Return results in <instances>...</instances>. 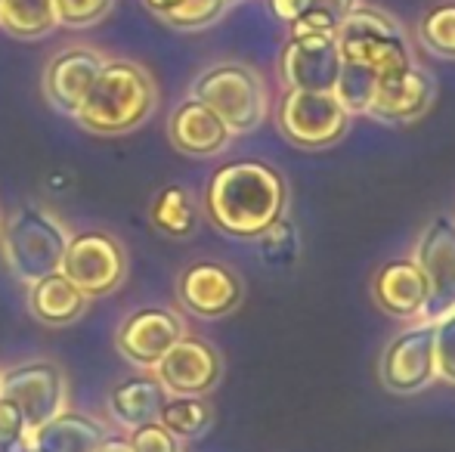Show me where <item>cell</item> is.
Instances as JSON below:
<instances>
[{"label":"cell","mask_w":455,"mask_h":452,"mask_svg":"<svg viewBox=\"0 0 455 452\" xmlns=\"http://www.w3.org/2000/svg\"><path fill=\"white\" fill-rule=\"evenodd\" d=\"M288 202L285 180L264 162H229L217 168L204 189V214L220 233L260 239L282 220Z\"/></svg>","instance_id":"obj_1"},{"label":"cell","mask_w":455,"mask_h":452,"mask_svg":"<svg viewBox=\"0 0 455 452\" xmlns=\"http://www.w3.org/2000/svg\"><path fill=\"white\" fill-rule=\"evenodd\" d=\"M156 103L158 93L152 75L131 59H112L96 75L75 118L96 137H121L143 127L156 112Z\"/></svg>","instance_id":"obj_2"},{"label":"cell","mask_w":455,"mask_h":452,"mask_svg":"<svg viewBox=\"0 0 455 452\" xmlns=\"http://www.w3.org/2000/svg\"><path fill=\"white\" fill-rule=\"evenodd\" d=\"M68 239H72V233L66 229V224L41 205L16 208L0 233L6 266L25 289L41 282L50 273H60Z\"/></svg>","instance_id":"obj_3"},{"label":"cell","mask_w":455,"mask_h":452,"mask_svg":"<svg viewBox=\"0 0 455 452\" xmlns=\"http://www.w3.org/2000/svg\"><path fill=\"white\" fill-rule=\"evenodd\" d=\"M192 99L204 103L208 109L220 115L229 133H251L264 124L270 99L267 87L254 68L242 62H220L202 72L192 84Z\"/></svg>","instance_id":"obj_4"},{"label":"cell","mask_w":455,"mask_h":452,"mask_svg":"<svg viewBox=\"0 0 455 452\" xmlns=\"http://www.w3.org/2000/svg\"><path fill=\"white\" fill-rule=\"evenodd\" d=\"M335 44L341 62H356V66L371 68L378 78L412 66V53H409L406 37L396 28V22L384 12L369 10V6H354L338 22Z\"/></svg>","instance_id":"obj_5"},{"label":"cell","mask_w":455,"mask_h":452,"mask_svg":"<svg viewBox=\"0 0 455 452\" xmlns=\"http://www.w3.org/2000/svg\"><path fill=\"white\" fill-rule=\"evenodd\" d=\"M0 397L10 400L25 418L28 440L37 428L68 409V381L60 362L28 360L0 375Z\"/></svg>","instance_id":"obj_6"},{"label":"cell","mask_w":455,"mask_h":452,"mask_svg":"<svg viewBox=\"0 0 455 452\" xmlns=\"http://www.w3.org/2000/svg\"><path fill=\"white\" fill-rule=\"evenodd\" d=\"M60 273L75 289L84 291L91 301L93 297H106L127 276L124 245L112 233H102V229L75 233L66 245V254H62Z\"/></svg>","instance_id":"obj_7"},{"label":"cell","mask_w":455,"mask_h":452,"mask_svg":"<svg viewBox=\"0 0 455 452\" xmlns=\"http://www.w3.org/2000/svg\"><path fill=\"white\" fill-rule=\"evenodd\" d=\"M350 124V112L331 91H285L279 103V127L294 146L325 149L338 143Z\"/></svg>","instance_id":"obj_8"},{"label":"cell","mask_w":455,"mask_h":452,"mask_svg":"<svg viewBox=\"0 0 455 452\" xmlns=\"http://www.w3.org/2000/svg\"><path fill=\"white\" fill-rule=\"evenodd\" d=\"M381 381L394 393H419L440 378L437 372V344H434V322L415 320L403 329L381 353Z\"/></svg>","instance_id":"obj_9"},{"label":"cell","mask_w":455,"mask_h":452,"mask_svg":"<svg viewBox=\"0 0 455 452\" xmlns=\"http://www.w3.org/2000/svg\"><path fill=\"white\" fill-rule=\"evenodd\" d=\"M412 260L427 282V304L421 320L437 322L440 316L455 310V218L440 214L421 229Z\"/></svg>","instance_id":"obj_10"},{"label":"cell","mask_w":455,"mask_h":452,"mask_svg":"<svg viewBox=\"0 0 455 452\" xmlns=\"http://www.w3.org/2000/svg\"><path fill=\"white\" fill-rule=\"evenodd\" d=\"M186 335V322L171 307H137L127 313L115 335V347L137 369H156V362Z\"/></svg>","instance_id":"obj_11"},{"label":"cell","mask_w":455,"mask_h":452,"mask_svg":"<svg viewBox=\"0 0 455 452\" xmlns=\"http://www.w3.org/2000/svg\"><path fill=\"white\" fill-rule=\"evenodd\" d=\"M168 393H183V397H208L223 375V360L214 350V344L183 335L162 360L152 369Z\"/></svg>","instance_id":"obj_12"},{"label":"cell","mask_w":455,"mask_h":452,"mask_svg":"<svg viewBox=\"0 0 455 452\" xmlns=\"http://www.w3.org/2000/svg\"><path fill=\"white\" fill-rule=\"evenodd\" d=\"M242 279L235 270L217 260H198V264L186 266L177 279V297L192 316L202 320H220V316L233 313L242 304Z\"/></svg>","instance_id":"obj_13"},{"label":"cell","mask_w":455,"mask_h":452,"mask_svg":"<svg viewBox=\"0 0 455 452\" xmlns=\"http://www.w3.org/2000/svg\"><path fill=\"white\" fill-rule=\"evenodd\" d=\"M279 68L288 91H335L341 72L335 35L291 37L282 50Z\"/></svg>","instance_id":"obj_14"},{"label":"cell","mask_w":455,"mask_h":452,"mask_svg":"<svg viewBox=\"0 0 455 452\" xmlns=\"http://www.w3.org/2000/svg\"><path fill=\"white\" fill-rule=\"evenodd\" d=\"M102 66H106V59L91 47H68L56 53L44 68V97H47V103L62 115H75L91 93Z\"/></svg>","instance_id":"obj_15"},{"label":"cell","mask_w":455,"mask_h":452,"mask_svg":"<svg viewBox=\"0 0 455 452\" xmlns=\"http://www.w3.org/2000/svg\"><path fill=\"white\" fill-rule=\"evenodd\" d=\"M434 97H437V84L431 81V75L409 66L403 72L378 78L369 115H375L378 121H412L431 109Z\"/></svg>","instance_id":"obj_16"},{"label":"cell","mask_w":455,"mask_h":452,"mask_svg":"<svg viewBox=\"0 0 455 452\" xmlns=\"http://www.w3.org/2000/svg\"><path fill=\"white\" fill-rule=\"evenodd\" d=\"M168 137L174 143L177 152L189 158H211L217 152L227 149V143L233 139L229 127L220 121V115L214 109H208L198 99H186L171 112L168 121Z\"/></svg>","instance_id":"obj_17"},{"label":"cell","mask_w":455,"mask_h":452,"mask_svg":"<svg viewBox=\"0 0 455 452\" xmlns=\"http://www.w3.org/2000/svg\"><path fill=\"white\" fill-rule=\"evenodd\" d=\"M375 304L396 320H421L427 304V282L412 258L387 260L371 282Z\"/></svg>","instance_id":"obj_18"},{"label":"cell","mask_w":455,"mask_h":452,"mask_svg":"<svg viewBox=\"0 0 455 452\" xmlns=\"http://www.w3.org/2000/svg\"><path fill=\"white\" fill-rule=\"evenodd\" d=\"M164 400H168V391H164L162 381L156 375H140V378H127L112 387L108 416L124 431H133L146 422H158Z\"/></svg>","instance_id":"obj_19"},{"label":"cell","mask_w":455,"mask_h":452,"mask_svg":"<svg viewBox=\"0 0 455 452\" xmlns=\"http://www.w3.org/2000/svg\"><path fill=\"white\" fill-rule=\"evenodd\" d=\"M91 297L78 291L62 273H50L41 282L28 285V310L44 326H72L84 316Z\"/></svg>","instance_id":"obj_20"},{"label":"cell","mask_w":455,"mask_h":452,"mask_svg":"<svg viewBox=\"0 0 455 452\" xmlns=\"http://www.w3.org/2000/svg\"><path fill=\"white\" fill-rule=\"evenodd\" d=\"M102 440H106L102 422L84 412L62 409L44 428H37L28 443L41 452H96Z\"/></svg>","instance_id":"obj_21"},{"label":"cell","mask_w":455,"mask_h":452,"mask_svg":"<svg viewBox=\"0 0 455 452\" xmlns=\"http://www.w3.org/2000/svg\"><path fill=\"white\" fill-rule=\"evenodd\" d=\"M149 220L158 233L174 235V239H186V235L196 233L198 226V208L192 193L180 183H168L156 193L149 208Z\"/></svg>","instance_id":"obj_22"},{"label":"cell","mask_w":455,"mask_h":452,"mask_svg":"<svg viewBox=\"0 0 455 452\" xmlns=\"http://www.w3.org/2000/svg\"><path fill=\"white\" fill-rule=\"evenodd\" d=\"M0 25L12 37L37 41L56 28V6L53 0H0Z\"/></svg>","instance_id":"obj_23"},{"label":"cell","mask_w":455,"mask_h":452,"mask_svg":"<svg viewBox=\"0 0 455 452\" xmlns=\"http://www.w3.org/2000/svg\"><path fill=\"white\" fill-rule=\"evenodd\" d=\"M158 422H162L174 437L189 440V437H202L204 431L214 424V406L208 403V397H183V393H168Z\"/></svg>","instance_id":"obj_24"},{"label":"cell","mask_w":455,"mask_h":452,"mask_svg":"<svg viewBox=\"0 0 455 452\" xmlns=\"http://www.w3.org/2000/svg\"><path fill=\"white\" fill-rule=\"evenodd\" d=\"M378 87V75L365 66H356V62H341V72H338L335 81V97L338 103L344 106L350 115H369L371 97H375Z\"/></svg>","instance_id":"obj_25"},{"label":"cell","mask_w":455,"mask_h":452,"mask_svg":"<svg viewBox=\"0 0 455 452\" xmlns=\"http://www.w3.org/2000/svg\"><path fill=\"white\" fill-rule=\"evenodd\" d=\"M419 37L431 53L455 59V4L431 10L419 25Z\"/></svg>","instance_id":"obj_26"},{"label":"cell","mask_w":455,"mask_h":452,"mask_svg":"<svg viewBox=\"0 0 455 452\" xmlns=\"http://www.w3.org/2000/svg\"><path fill=\"white\" fill-rule=\"evenodd\" d=\"M227 0H183L177 10H171L168 16H162L171 28H180V31H196L204 28V25L217 22V19L227 12Z\"/></svg>","instance_id":"obj_27"},{"label":"cell","mask_w":455,"mask_h":452,"mask_svg":"<svg viewBox=\"0 0 455 452\" xmlns=\"http://www.w3.org/2000/svg\"><path fill=\"white\" fill-rule=\"evenodd\" d=\"M56 6V22L66 28H91V25L102 22L115 0H53Z\"/></svg>","instance_id":"obj_28"},{"label":"cell","mask_w":455,"mask_h":452,"mask_svg":"<svg viewBox=\"0 0 455 452\" xmlns=\"http://www.w3.org/2000/svg\"><path fill=\"white\" fill-rule=\"evenodd\" d=\"M127 443L133 452H183V440L171 434L162 422H146L127 431Z\"/></svg>","instance_id":"obj_29"},{"label":"cell","mask_w":455,"mask_h":452,"mask_svg":"<svg viewBox=\"0 0 455 452\" xmlns=\"http://www.w3.org/2000/svg\"><path fill=\"white\" fill-rule=\"evenodd\" d=\"M434 344H437L440 378L455 385V310L434 322Z\"/></svg>","instance_id":"obj_30"},{"label":"cell","mask_w":455,"mask_h":452,"mask_svg":"<svg viewBox=\"0 0 455 452\" xmlns=\"http://www.w3.org/2000/svg\"><path fill=\"white\" fill-rule=\"evenodd\" d=\"M0 443L4 447H22V443H28V428H25L22 412L4 397H0Z\"/></svg>","instance_id":"obj_31"},{"label":"cell","mask_w":455,"mask_h":452,"mask_svg":"<svg viewBox=\"0 0 455 452\" xmlns=\"http://www.w3.org/2000/svg\"><path fill=\"white\" fill-rule=\"evenodd\" d=\"M354 6H356V0H310V10L325 12V16H329L335 25L341 22V19L347 16Z\"/></svg>","instance_id":"obj_32"},{"label":"cell","mask_w":455,"mask_h":452,"mask_svg":"<svg viewBox=\"0 0 455 452\" xmlns=\"http://www.w3.org/2000/svg\"><path fill=\"white\" fill-rule=\"evenodd\" d=\"M270 10L282 19V22L291 25L294 19L300 16V12L310 10V0H270Z\"/></svg>","instance_id":"obj_33"},{"label":"cell","mask_w":455,"mask_h":452,"mask_svg":"<svg viewBox=\"0 0 455 452\" xmlns=\"http://www.w3.org/2000/svg\"><path fill=\"white\" fill-rule=\"evenodd\" d=\"M96 452H133V449H131V443H127V437L106 434V440L100 443V449H96Z\"/></svg>","instance_id":"obj_34"},{"label":"cell","mask_w":455,"mask_h":452,"mask_svg":"<svg viewBox=\"0 0 455 452\" xmlns=\"http://www.w3.org/2000/svg\"><path fill=\"white\" fill-rule=\"evenodd\" d=\"M146 6H149L156 16H168L171 10H177V6L183 4V0H143Z\"/></svg>","instance_id":"obj_35"},{"label":"cell","mask_w":455,"mask_h":452,"mask_svg":"<svg viewBox=\"0 0 455 452\" xmlns=\"http://www.w3.org/2000/svg\"><path fill=\"white\" fill-rule=\"evenodd\" d=\"M28 449V443H22V447H4V443H0V452H25Z\"/></svg>","instance_id":"obj_36"},{"label":"cell","mask_w":455,"mask_h":452,"mask_svg":"<svg viewBox=\"0 0 455 452\" xmlns=\"http://www.w3.org/2000/svg\"><path fill=\"white\" fill-rule=\"evenodd\" d=\"M25 452H41V449H37V447H31V443H28V449H25Z\"/></svg>","instance_id":"obj_37"},{"label":"cell","mask_w":455,"mask_h":452,"mask_svg":"<svg viewBox=\"0 0 455 452\" xmlns=\"http://www.w3.org/2000/svg\"><path fill=\"white\" fill-rule=\"evenodd\" d=\"M227 4H233V0H227Z\"/></svg>","instance_id":"obj_38"}]
</instances>
